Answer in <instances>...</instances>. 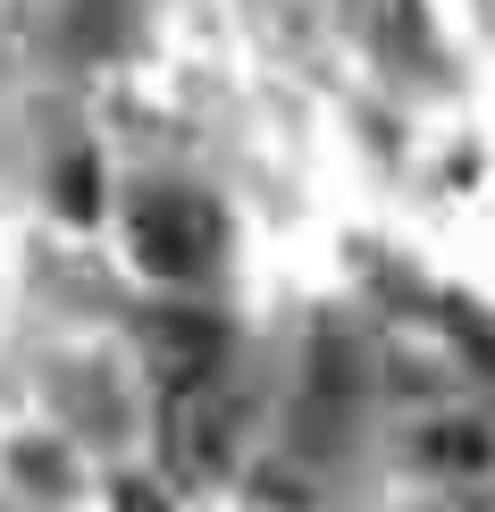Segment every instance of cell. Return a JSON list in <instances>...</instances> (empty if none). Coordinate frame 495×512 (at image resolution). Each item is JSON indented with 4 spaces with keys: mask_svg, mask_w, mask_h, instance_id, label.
Segmentation results:
<instances>
[{
    "mask_svg": "<svg viewBox=\"0 0 495 512\" xmlns=\"http://www.w3.org/2000/svg\"><path fill=\"white\" fill-rule=\"evenodd\" d=\"M126 244H135V261L152 277H210L219 252H227V219L193 185H152L126 210Z\"/></svg>",
    "mask_w": 495,
    "mask_h": 512,
    "instance_id": "cell-1",
    "label": "cell"
},
{
    "mask_svg": "<svg viewBox=\"0 0 495 512\" xmlns=\"http://www.w3.org/2000/svg\"><path fill=\"white\" fill-rule=\"evenodd\" d=\"M168 445H177V462L185 471H219L227 462V437H235V403L219 387V370H202V378H185V387H168Z\"/></svg>",
    "mask_w": 495,
    "mask_h": 512,
    "instance_id": "cell-2",
    "label": "cell"
},
{
    "mask_svg": "<svg viewBox=\"0 0 495 512\" xmlns=\"http://www.w3.org/2000/svg\"><path fill=\"white\" fill-rule=\"evenodd\" d=\"M152 361H160L168 387H185V378L219 370V328H210L202 311H168L160 328H152Z\"/></svg>",
    "mask_w": 495,
    "mask_h": 512,
    "instance_id": "cell-3",
    "label": "cell"
}]
</instances>
